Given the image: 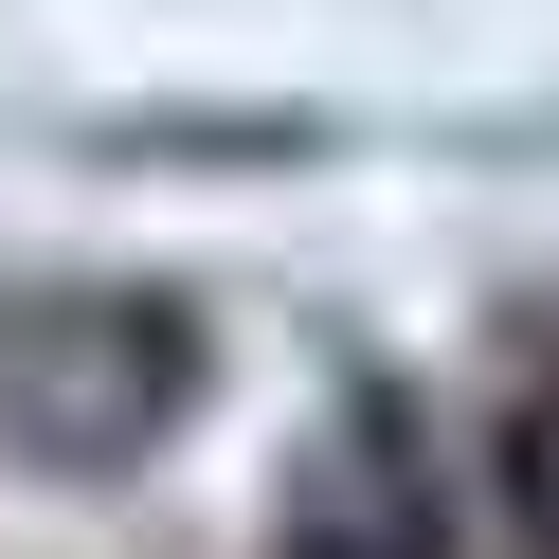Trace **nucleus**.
Instances as JSON below:
<instances>
[{
	"instance_id": "1",
	"label": "nucleus",
	"mask_w": 559,
	"mask_h": 559,
	"mask_svg": "<svg viewBox=\"0 0 559 559\" xmlns=\"http://www.w3.org/2000/svg\"><path fill=\"white\" fill-rule=\"evenodd\" d=\"M506 506H523V559H559V379H523L506 415Z\"/></svg>"
}]
</instances>
